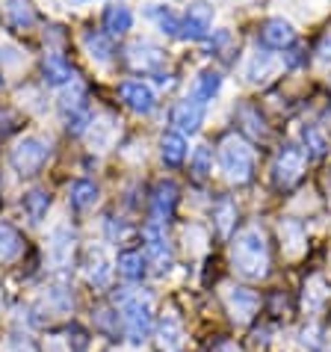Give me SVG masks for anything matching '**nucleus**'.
Segmentation results:
<instances>
[{
  "label": "nucleus",
  "mask_w": 331,
  "mask_h": 352,
  "mask_svg": "<svg viewBox=\"0 0 331 352\" xmlns=\"http://www.w3.org/2000/svg\"><path fill=\"white\" fill-rule=\"evenodd\" d=\"M183 344V329H181V320L174 314H166L160 320V346L163 352H178Z\"/></svg>",
  "instance_id": "24"
},
{
  "label": "nucleus",
  "mask_w": 331,
  "mask_h": 352,
  "mask_svg": "<svg viewBox=\"0 0 331 352\" xmlns=\"http://www.w3.org/2000/svg\"><path fill=\"white\" fill-rule=\"evenodd\" d=\"M101 27H104V33L106 36H124L133 27V12L128 6H122V3H110V6H104V15H101Z\"/></svg>",
  "instance_id": "15"
},
{
  "label": "nucleus",
  "mask_w": 331,
  "mask_h": 352,
  "mask_svg": "<svg viewBox=\"0 0 331 352\" xmlns=\"http://www.w3.org/2000/svg\"><path fill=\"white\" fill-rule=\"evenodd\" d=\"M160 157L166 166H181L187 160V140L178 131H166L160 136Z\"/></svg>",
  "instance_id": "17"
},
{
  "label": "nucleus",
  "mask_w": 331,
  "mask_h": 352,
  "mask_svg": "<svg viewBox=\"0 0 331 352\" xmlns=\"http://www.w3.org/2000/svg\"><path fill=\"white\" fill-rule=\"evenodd\" d=\"M231 258L242 278H264L269 272V246H266L264 231L255 228V225L240 231L237 240H233Z\"/></svg>",
  "instance_id": "1"
},
{
  "label": "nucleus",
  "mask_w": 331,
  "mask_h": 352,
  "mask_svg": "<svg viewBox=\"0 0 331 352\" xmlns=\"http://www.w3.org/2000/svg\"><path fill=\"white\" fill-rule=\"evenodd\" d=\"M128 63L133 65V72H157L163 65V51L148 38H136L128 47Z\"/></svg>",
  "instance_id": "11"
},
{
  "label": "nucleus",
  "mask_w": 331,
  "mask_h": 352,
  "mask_svg": "<svg viewBox=\"0 0 331 352\" xmlns=\"http://www.w3.org/2000/svg\"><path fill=\"white\" fill-rule=\"evenodd\" d=\"M142 237H145V258L154 263L157 272H166L172 267V246H169V240H166L163 225L148 222L142 231Z\"/></svg>",
  "instance_id": "7"
},
{
  "label": "nucleus",
  "mask_w": 331,
  "mask_h": 352,
  "mask_svg": "<svg viewBox=\"0 0 331 352\" xmlns=\"http://www.w3.org/2000/svg\"><path fill=\"white\" fill-rule=\"evenodd\" d=\"M42 74H45V83L47 86H65V83H74V65L65 60L62 54H45L42 60Z\"/></svg>",
  "instance_id": "13"
},
{
  "label": "nucleus",
  "mask_w": 331,
  "mask_h": 352,
  "mask_svg": "<svg viewBox=\"0 0 331 352\" xmlns=\"http://www.w3.org/2000/svg\"><path fill=\"white\" fill-rule=\"evenodd\" d=\"M47 157H51V142L42 140V136H24L9 154V163L21 178H33V175L42 172Z\"/></svg>",
  "instance_id": "4"
},
{
  "label": "nucleus",
  "mask_w": 331,
  "mask_h": 352,
  "mask_svg": "<svg viewBox=\"0 0 331 352\" xmlns=\"http://www.w3.org/2000/svg\"><path fill=\"white\" fill-rule=\"evenodd\" d=\"M219 169L231 184H249L255 178V148L237 133L219 142Z\"/></svg>",
  "instance_id": "2"
},
{
  "label": "nucleus",
  "mask_w": 331,
  "mask_h": 352,
  "mask_svg": "<svg viewBox=\"0 0 331 352\" xmlns=\"http://www.w3.org/2000/svg\"><path fill=\"white\" fill-rule=\"evenodd\" d=\"M71 249H74V234L68 228H56L54 237H51V258L54 263H68V258H71Z\"/></svg>",
  "instance_id": "28"
},
{
  "label": "nucleus",
  "mask_w": 331,
  "mask_h": 352,
  "mask_svg": "<svg viewBox=\"0 0 331 352\" xmlns=\"http://www.w3.org/2000/svg\"><path fill=\"white\" fill-rule=\"evenodd\" d=\"M204 122V104L192 101V98H187V101H178L172 110V124L178 128V133H196L201 128Z\"/></svg>",
  "instance_id": "12"
},
{
  "label": "nucleus",
  "mask_w": 331,
  "mask_h": 352,
  "mask_svg": "<svg viewBox=\"0 0 331 352\" xmlns=\"http://www.w3.org/2000/svg\"><path fill=\"white\" fill-rule=\"evenodd\" d=\"M293 38H296L293 24L284 21V18H269L260 27V42L266 47H287V45H293Z\"/></svg>",
  "instance_id": "16"
},
{
  "label": "nucleus",
  "mask_w": 331,
  "mask_h": 352,
  "mask_svg": "<svg viewBox=\"0 0 331 352\" xmlns=\"http://www.w3.org/2000/svg\"><path fill=\"white\" fill-rule=\"evenodd\" d=\"M21 204H24V213L30 217V222H42L45 213H47V208H51V192L36 187V190H30V192H24Z\"/></svg>",
  "instance_id": "26"
},
{
  "label": "nucleus",
  "mask_w": 331,
  "mask_h": 352,
  "mask_svg": "<svg viewBox=\"0 0 331 352\" xmlns=\"http://www.w3.org/2000/svg\"><path fill=\"white\" fill-rule=\"evenodd\" d=\"M21 249H24V240L18 234V228H12L9 222H0V263L15 261L21 255Z\"/></svg>",
  "instance_id": "22"
},
{
  "label": "nucleus",
  "mask_w": 331,
  "mask_h": 352,
  "mask_svg": "<svg viewBox=\"0 0 331 352\" xmlns=\"http://www.w3.org/2000/svg\"><path fill=\"white\" fill-rule=\"evenodd\" d=\"M305 51H301V47H293V51H290L287 56H284V63H287V68H299L301 65V60H305V56H301Z\"/></svg>",
  "instance_id": "37"
},
{
  "label": "nucleus",
  "mask_w": 331,
  "mask_h": 352,
  "mask_svg": "<svg viewBox=\"0 0 331 352\" xmlns=\"http://www.w3.org/2000/svg\"><path fill=\"white\" fill-rule=\"evenodd\" d=\"M6 15H9V24H12L15 30H30L36 24V9H33L30 0H9Z\"/></svg>",
  "instance_id": "23"
},
{
  "label": "nucleus",
  "mask_w": 331,
  "mask_h": 352,
  "mask_svg": "<svg viewBox=\"0 0 331 352\" xmlns=\"http://www.w3.org/2000/svg\"><path fill=\"white\" fill-rule=\"evenodd\" d=\"M272 74V54L266 51H258L249 56V65H246V77L251 83H260V80H266V77Z\"/></svg>",
  "instance_id": "29"
},
{
  "label": "nucleus",
  "mask_w": 331,
  "mask_h": 352,
  "mask_svg": "<svg viewBox=\"0 0 331 352\" xmlns=\"http://www.w3.org/2000/svg\"><path fill=\"white\" fill-rule=\"evenodd\" d=\"M83 272H86V281H89L92 287H106V285H110L113 267H110V261H106L104 249H95V246H92L89 252H86Z\"/></svg>",
  "instance_id": "14"
},
{
  "label": "nucleus",
  "mask_w": 331,
  "mask_h": 352,
  "mask_svg": "<svg viewBox=\"0 0 331 352\" xmlns=\"http://www.w3.org/2000/svg\"><path fill=\"white\" fill-rule=\"evenodd\" d=\"M281 237L290 240V243H287L290 255H299V252H301V243H305V231H301V225L293 222V219L281 222Z\"/></svg>",
  "instance_id": "32"
},
{
  "label": "nucleus",
  "mask_w": 331,
  "mask_h": 352,
  "mask_svg": "<svg viewBox=\"0 0 331 352\" xmlns=\"http://www.w3.org/2000/svg\"><path fill=\"white\" fill-rule=\"evenodd\" d=\"M301 140H305L310 157H323V154H326V140H323V133H319L317 128H305V131H301Z\"/></svg>",
  "instance_id": "34"
},
{
  "label": "nucleus",
  "mask_w": 331,
  "mask_h": 352,
  "mask_svg": "<svg viewBox=\"0 0 331 352\" xmlns=\"http://www.w3.org/2000/svg\"><path fill=\"white\" fill-rule=\"evenodd\" d=\"M119 272L128 281H142L145 278V255L142 252H136V249H124L119 252Z\"/></svg>",
  "instance_id": "25"
},
{
  "label": "nucleus",
  "mask_w": 331,
  "mask_h": 352,
  "mask_svg": "<svg viewBox=\"0 0 331 352\" xmlns=\"http://www.w3.org/2000/svg\"><path fill=\"white\" fill-rule=\"evenodd\" d=\"M317 60L319 63H331V30L319 38V45H317Z\"/></svg>",
  "instance_id": "36"
},
{
  "label": "nucleus",
  "mask_w": 331,
  "mask_h": 352,
  "mask_svg": "<svg viewBox=\"0 0 331 352\" xmlns=\"http://www.w3.org/2000/svg\"><path fill=\"white\" fill-rule=\"evenodd\" d=\"M83 45H86V51H89V56L95 63H110L113 54H115L113 38L106 36L104 30H86L83 33Z\"/></svg>",
  "instance_id": "20"
},
{
  "label": "nucleus",
  "mask_w": 331,
  "mask_h": 352,
  "mask_svg": "<svg viewBox=\"0 0 331 352\" xmlns=\"http://www.w3.org/2000/svg\"><path fill=\"white\" fill-rule=\"evenodd\" d=\"M237 119L246 122V131H249V133H255V136H264V133H266L264 119H260L258 110H255L251 104H242V107H240V110H237Z\"/></svg>",
  "instance_id": "33"
},
{
  "label": "nucleus",
  "mask_w": 331,
  "mask_h": 352,
  "mask_svg": "<svg viewBox=\"0 0 331 352\" xmlns=\"http://www.w3.org/2000/svg\"><path fill=\"white\" fill-rule=\"evenodd\" d=\"M210 27H213V6L207 0H196V3H190L187 15H183L178 36L187 38V42H201L210 33Z\"/></svg>",
  "instance_id": "6"
},
{
  "label": "nucleus",
  "mask_w": 331,
  "mask_h": 352,
  "mask_svg": "<svg viewBox=\"0 0 331 352\" xmlns=\"http://www.w3.org/2000/svg\"><path fill=\"white\" fill-rule=\"evenodd\" d=\"M0 89H3V77H0Z\"/></svg>",
  "instance_id": "38"
},
{
  "label": "nucleus",
  "mask_w": 331,
  "mask_h": 352,
  "mask_svg": "<svg viewBox=\"0 0 331 352\" xmlns=\"http://www.w3.org/2000/svg\"><path fill=\"white\" fill-rule=\"evenodd\" d=\"M98 201V184L89 181V178H80V181H71L68 184V204L74 210H86Z\"/></svg>",
  "instance_id": "18"
},
{
  "label": "nucleus",
  "mask_w": 331,
  "mask_h": 352,
  "mask_svg": "<svg viewBox=\"0 0 331 352\" xmlns=\"http://www.w3.org/2000/svg\"><path fill=\"white\" fill-rule=\"evenodd\" d=\"M190 169H192V175H196L198 181H201V178H207L210 169H213V151H210V145H198L196 154H192Z\"/></svg>",
  "instance_id": "31"
},
{
  "label": "nucleus",
  "mask_w": 331,
  "mask_h": 352,
  "mask_svg": "<svg viewBox=\"0 0 331 352\" xmlns=\"http://www.w3.org/2000/svg\"><path fill=\"white\" fill-rule=\"evenodd\" d=\"M225 305H228V314L233 317V322H249L251 317L258 314V293L255 290H246V287H228L225 290Z\"/></svg>",
  "instance_id": "8"
},
{
  "label": "nucleus",
  "mask_w": 331,
  "mask_h": 352,
  "mask_svg": "<svg viewBox=\"0 0 331 352\" xmlns=\"http://www.w3.org/2000/svg\"><path fill=\"white\" fill-rule=\"evenodd\" d=\"M151 18L154 24H157V30H163L166 36H178L181 33V18L172 12L169 6H148V12H145Z\"/></svg>",
  "instance_id": "27"
},
{
  "label": "nucleus",
  "mask_w": 331,
  "mask_h": 352,
  "mask_svg": "<svg viewBox=\"0 0 331 352\" xmlns=\"http://www.w3.org/2000/svg\"><path fill=\"white\" fill-rule=\"evenodd\" d=\"M119 95H122V101L128 104L133 113H139V116H148L154 110V104H157V95H154V89L148 83H142V80H124L119 86Z\"/></svg>",
  "instance_id": "9"
},
{
  "label": "nucleus",
  "mask_w": 331,
  "mask_h": 352,
  "mask_svg": "<svg viewBox=\"0 0 331 352\" xmlns=\"http://www.w3.org/2000/svg\"><path fill=\"white\" fill-rule=\"evenodd\" d=\"M305 163H308V154L299 148V145H284L278 154L275 166H272V172H275V184L278 187H293V184L301 178V172H305Z\"/></svg>",
  "instance_id": "5"
},
{
  "label": "nucleus",
  "mask_w": 331,
  "mask_h": 352,
  "mask_svg": "<svg viewBox=\"0 0 331 352\" xmlns=\"http://www.w3.org/2000/svg\"><path fill=\"white\" fill-rule=\"evenodd\" d=\"M213 219H216V228L222 237H228L231 228H233V219H237V204L231 199H219V204L213 208Z\"/></svg>",
  "instance_id": "30"
},
{
  "label": "nucleus",
  "mask_w": 331,
  "mask_h": 352,
  "mask_svg": "<svg viewBox=\"0 0 331 352\" xmlns=\"http://www.w3.org/2000/svg\"><path fill=\"white\" fill-rule=\"evenodd\" d=\"M119 305H122V322H124L130 344L148 340V331H151V296L148 293H124L119 299Z\"/></svg>",
  "instance_id": "3"
},
{
  "label": "nucleus",
  "mask_w": 331,
  "mask_h": 352,
  "mask_svg": "<svg viewBox=\"0 0 331 352\" xmlns=\"http://www.w3.org/2000/svg\"><path fill=\"white\" fill-rule=\"evenodd\" d=\"M219 89H222V74L216 68H204V72L196 77V86H192V101L207 104L219 95Z\"/></svg>",
  "instance_id": "19"
},
{
  "label": "nucleus",
  "mask_w": 331,
  "mask_h": 352,
  "mask_svg": "<svg viewBox=\"0 0 331 352\" xmlns=\"http://www.w3.org/2000/svg\"><path fill=\"white\" fill-rule=\"evenodd\" d=\"M174 204H178V187L172 181H157V187L151 192V222H169L174 213Z\"/></svg>",
  "instance_id": "10"
},
{
  "label": "nucleus",
  "mask_w": 331,
  "mask_h": 352,
  "mask_svg": "<svg viewBox=\"0 0 331 352\" xmlns=\"http://www.w3.org/2000/svg\"><path fill=\"white\" fill-rule=\"evenodd\" d=\"M331 296L328 290V281L323 276H310L308 285H305V308L310 311V314H317V311L326 308V302Z\"/></svg>",
  "instance_id": "21"
},
{
  "label": "nucleus",
  "mask_w": 331,
  "mask_h": 352,
  "mask_svg": "<svg viewBox=\"0 0 331 352\" xmlns=\"http://www.w3.org/2000/svg\"><path fill=\"white\" fill-rule=\"evenodd\" d=\"M299 338H301V346L310 349V352H319V349H323V340H319V326H314V322L301 329Z\"/></svg>",
  "instance_id": "35"
}]
</instances>
